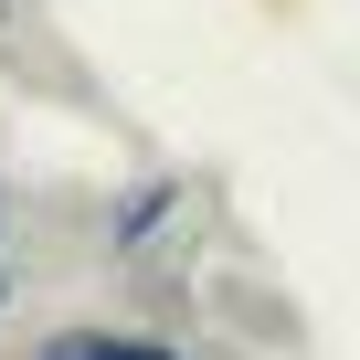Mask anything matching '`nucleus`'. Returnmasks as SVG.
I'll return each instance as SVG.
<instances>
[{
  "label": "nucleus",
  "instance_id": "obj_2",
  "mask_svg": "<svg viewBox=\"0 0 360 360\" xmlns=\"http://www.w3.org/2000/svg\"><path fill=\"white\" fill-rule=\"evenodd\" d=\"M0 297H11V286H0Z\"/></svg>",
  "mask_w": 360,
  "mask_h": 360
},
{
  "label": "nucleus",
  "instance_id": "obj_1",
  "mask_svg": "<svg viewBox=\"0 0 360 360\" xmlns=\"http://www.w3.org/2000/svg\"><path fill=\"white\" fill-rule=\"evenodd\" d=\"M43 360H180L169 339H106V328H75V339H53Z\"/></svg>",
  "mask_w": 360,
  "mask_h": 360
}]
</instances>
